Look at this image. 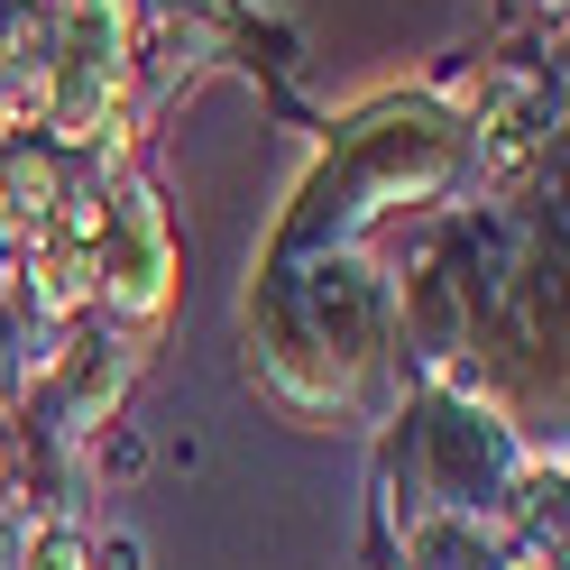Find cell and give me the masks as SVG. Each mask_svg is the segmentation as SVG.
I'll return each mask as SVG.
<instances>
[{"mask_svg": "<svg viewBox=\"0 0 570 570\" xmlns=\"http://www.w3.org/2000/svg\"><path fill=\"white\" fill-rule=\"evenodd\" d=\"M239 350H248V386L285 423H386L405 396L386 258L377 248H323V258L248 267Z\"/></svg>", "mask_w": 570, "mask_h": 570, "instance_id": "6da1fadb", "label": "cell"}, {"mask_svg": "<svg viewBox=\"0 0 570 570\" xmlns=\"http://www.w3.org/2000/svg\"><path fill=\"white\" fill-rule=\"evenodd\" d=\"M460 166H470V129H460V101L442 83L350 101V111L313 120V166L295 175L276 230L258 239V267L368 248L377 230L423 222V212L460 203Z\"/></svg>", "mask_w": 570, "mask_h": 570, "instance_id": "7a4b0ae2", "label": "cell"}, {"mask_svg": "<svg viewBox=\"0 0 570 570\" xmlns=\"http://www.w3.org/2000/svg\"><path fill=\"white\" fill-rule=\"evenodd\" d=\"M524 460H533V442L507 423V405L479 396V386H442V377L405 386L396 414L377 423V460H368V515H360L368 570L396 561L405 524H423V515L497 524V507H507Z\"/></svg>", "mask_w": 570, "mask_h": 570, "instance_id": "3957f363", "label": "cell"}, {"mask_svg": "<svg viewBox=\"0 0 570 570\" xmlns=\"http://www.w3.org/2000/svg\"><path fill=\"white\" fill-rule=\"evenodd\" d=\"M470 129L460 203H524L561 185V56L507 47L479 65V83H442Z\"/></svg>", "mask_w": 570, "mask_h": 570, "instance_id": "277c9868", "label": "cell"}, {"mask_svg": "<svg viewBox=\"0 0 570 570\" xmlns=\"http://www.w3.org/2000/svg\"><path fill=\"white\" fill-rule=\"evenodd\" d=\"M175 285H185V248H175L166 194L148 166H111L101 175V230H92V313L138 341L166 332Z\"/></svg>", "mask_w": 570, "mask_h": 570, "instance_id": "5b68a950", "label": "cell"}, {"mask_svg": "<svg viewBox=\"0 0 570 570\" xmlns=\"http://www.w3.org/2000/svg\"><path fill=\"white\" fill-rule=\"evenodd\" d=\"M386 570H507V543H497V524L423 515V524H405V543H396Z\"/></svg>", "mask_w": 570, "mask_h": 570, "instance_id": "8992f818", "label": "cell"}, {"mask_svg": "<svg viewBox=\"0 0 570 570\" xmlns=\"http://www.w3.org/2000/svg\"><path fill=\"white\" fill-rule=\"evenodd\" d=\"M92 524H101V515H28V507H19L10 570H92Z\"/></svg>", "mask_w": 570, "mask_h": 570, "instance_id": "52a82bcc", "label": "cell"}, {"mask_svg": "<svg viewBox=\"0 0 570 570\" xmlns=\"http://www.w3.org/2000/svg\"><path fill=\"white\" fill-rule=\"evenodd\" d=\"M561 10L570 0H497V28L524 38V47H561Z\"/></svg>", "mask_w": 570, "mask_h": 570, "instance_id": "ba28073f", "label": "cell"}, {"mask_svg": "<svg viewBox=\"0 0 570 570\" xmlns=\"http://www.w3.org/2000/svg\"><path fill=\"white\" fill-rule=\"evenodd\" d=\"M92 570H148V543L129 524H92Z\"/></svg>", "mask_w": 570, "mask_h": 570, "instance_id": "9c48e42d", "label": "cell"}, {"mask_svg": "<svg viewBox=\"0 0 570 570\" xmlns=\"http://www.w3.org/2000/svg\"><path fill=\"white\" fill-rule=\"evenodd\" d=\"M10 470H19V423H10V405H0V497H10Z\"/></svg>", "mask_w": 570, "mask_h": 570, "instance_id": "30bf717a", "label": "cell"}, {"mask_svg": "<svg viewBox=\"0 0 570 570\" xmlns=\"http://www.w3.org/2000/svg\"><path fill=\"white\" fill-rule=\"evenodd\" d=\"M10 543H19V507L0 497V570H10Z\"/></svg>", "mask_w": 570, "mask_h": 570, "instance_id": "8fae6325", "label": "cell"}, {"mask_svg": "<svg viewBox=\"0 0 570 570\" xmlns=\"http://www.w3.org/2000/svg\"><path fill=\"white\" fill-rule=\"evenodd\" d=\"M0 56H10V10H0Z\"/></svg>", "mask_w": 570, "mask_h": 570, "instance_id": "7c38bea8", "label": "cell"}]
</instances>
